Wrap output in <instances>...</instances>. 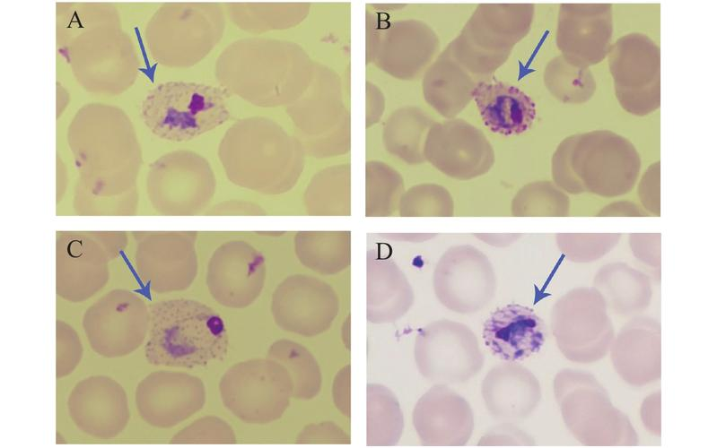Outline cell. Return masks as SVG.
I'll list each match as a JSON object with an SVG mask.
<instances>
[{"mask_svg": "<svg viewBox=\"0 0 717 448\" xmlns=\"http://www.w3.org/2000/svg\"><path fill=\"white\" fill-rule=\"evenodd\" d=\"M145 358L153 366L193 368L222 360L228 351L225 323L212 307L193 299L152 304Z\"/></svg>", "mask_w": 717, "mask_h": 448, "instance_id": "1", "label": "cell"}, {"mask_svg": "<svg viewBox=\"0 0 717 448\" xmlns=\"http://www.w3.org/2000/svg\"><path fill=\"white\" fill-rule=\"evenodd\" d=\"M640 158L626 139L609 131L566 138L552 160L556 184L571 193L616 196L632 189Z\"/></svg>", "mask_w": 717, "mask_h": 448, "instance_id": "2", "label": "cell"}, {"mask_svg": "<svg viewBox=\"0 0 717 448\" xmlns=\"http://www.w3.org/2000/svg\"><path fill=\"white\" fill-rule=\"evenodd\" d=\"M140 116L147 128L169 142L193 140L230 117L227 95L215 86L170 81L158 84L142 101Z\"/></svg>", "mask_w": 717, "mask_h": 448, "instance_id": "3", "label": "cell"}, {"mask_svg": "<svg viewBox=\"0 0 717 448\" xmlns=\"http://www.w3.org/2000/svg\"><path fill=\"white\" fill-rule=\"evenodd\" d=\"M533 4H480L444 49L469 73L492 74L529 32Z\"/></svg>", "mask_w": 717, "mask_h": 448, "instance_id": "4", "label": "cell"}, {"mask_svg": "<svg viewBox=\"0 0 717 448\" xmlns=\"http://www.w3.org/2000/svg\"><path fill=\"white\" fill-rule=\"evenodd\" d=\"M219 391L223 406L238 419L266 425L279 419L293 397L287 370L269 358L241 361L223 375Z\"/></svg>", "mask_w": 717, "mask_h": 448, "instance_id": "5", "label": "cell"}, {"mask_svg": "<svg viewBox=\"0 0 717 448\" xmlns=\"http://www.w3.org/2000/svg\"><path fill=\"white\" fill-rule=\"evenodd\" d=\"M608 66L621 107L643 116L660 106V51L642 33L619 38L608 51Z\"/></svg>", "mask_w": 717, "mask_h": 448, "instance_id": "6", "label": "cell"}, {"mask_svg": "<svg viewBox=\"0 0 717 448\" xmlns=\"http://www.w3.org/2000/svg\"><path fill=\"white\" fill-rule=\"evenodd\" d=\"M420 374L436 384L465 383L482 368L484 356L475 334L462 323L438 321L422 329L415 342Z\"/></svg>", "mask_w": 717, "mask_h": 448, "instance_id": "7", "label": "cell"}, {"mask_svg": "<svg viewBox=\"0 0 717 448\" xmlns=\"http://www.w3.org/2000/svg\"><path fill=\"white\" fill-rule=\"evenodd\" d=\"M83 328L97 354L123 357L144 342L150 328V311L135 293L112 290L87 309Z\"/></svg>", "mask_w": 717, "mask_h": 448, "instance_id": "8", "label": "cell"}, {"mask_svg": "<svg viewBox=\"0 0 717 448\" xmlns=\"http://www.w3.org/2000/svg\"><path fill=\"white\" fill-rule=\"evenodd\" d=\"M271 311L281 329L312 337L331 326L338 312V301L333 289L323 280L295 274L276 288Z\"/></svg>", "mask_w": 717, "mask_h": 448, "instance_id": "9", "label": "cell"}, {"mask_svg": "<svg viewBox=\"0 0 717 448\" xmlns=\"http://www.w3.org/2000/svg\"><path fill=\"white\" fill-rule=\"evenodd\" d=\"M136 264L159 293L186 289L197 271L195 239L185 232H137Z\"/></svg>", "mask_w": 717, "mask_h": 448, "instance_id": "10", "label": "cell"}, {"mask_svg": "<svg viewBox=\"0 0 717 448\" xmlns=\"http://www.w3.org/2000/svg\"><path fill=\"white\" fill-rule=\"evenodd\" d=\"M57 293L81 302L97 293L109 280V260L101 233L57 234Z\"/></svg>", "mask_w": 717, "mask_h": 448, "instance_id": "11", "label": "cell"}, {"mask_svg": "<svg viewBox=\"0 0 717 448\" xmlns=\"http://www.w3.org/2000/svg\"><path fill=\"white\" fill-rule=\"evenodd\" d=\"M205 402L202 380L185 372H153L136 390V406L141 418L159 428L177 426L198 412Z\"/></svg>", "mask_w": 717, "mask_h": 448, "instance_id": "12", "label": "cell"}, {"mask_svg": "<svg viewBox=\"0 0 717 448\" xmlns=\"http://www.w3.org/2000/svg\"><path fill=\"white\" fill-rule=\"evenodd\" d=\"M613 33L612 4H562L556 46L570 65L588 68L608 54Z\"/></svg>", "mask_w": 717, "mask_h": 448, "instance_id": "13", "label": "cell"}, {"mask_svg": "<svg viewBox=\"0 0 717 448\" xmlns=\"http://www.w3.org/2000/svg\"><path fill=\"white\" fill-rule=\"evenodd\" d=\"M266 278L262 254L244 242L221 246L212 255L206 283L213 297L221 305L243 308L261 293Z\"/></svg>", "mask_w": 717, "mask_h": 448, "instance_id": "14", "label": "cell"}, {"mask_svg": "<svg viewBox=\"0 0 717 448\" xmlns=\"http://www.w3.org/2000/svg\"><path fill=\"white\" fill-rule=\"evenodd\" d=\"M67 409L74 425L98 438H113L127 426L130 412L127 394L115 380L94 375L79 382L71 392Z\"/></svg>", "mask_w": 717, "mask_h": 448, "instance_id": "15", "label": "cell"}, {"mask_svg": "<svg viewBox=\"0 0 717 448\" xmlns=\"http://www.w3.org/2000/svg\"><path fill=\"white\" fill-rule=\"evenodd\" d=\"M371 60L391 76L413 80L420 76L440 48L438 36L418 20L395 22L385 33L372 39Z\"/></svg>", "mask_w": 717, "mask_h": 448, "instance_id": "16", "label": "cell"}, {"mask_svg": "<svg viewBox=\"0 0 717 448\" xmlns=\"http://www.w3.org/2000/svg\"><path fill=\"white\" fill-rule=\"evenodd\" d=\"M413 424L423 445L454 447L468 441L474 418L465 399L444 384H437L417 401Z\"/></svg>", "mask_w": 717, "mask_h": 448, "instance_id": "17", "label": "cell"}, {"mask_svg": "<svg viewBox=\"0 0 717 448\" xmlns=\"http://www.w3.org/2000/svg\"><path fill=\"white\" fill-rule=\"evenodd\" d=\"M482 337L494 355L516 362L541 349L546 340V324L531 308L509 304L489 315L484 323Z\"/></svg>", "mask_w": 717, "mask_h": 448, "instance_id": "18", "label": "cell"}, {"mask_svg": "<svg viewBox=\"0 0 717 448\" xmlns=\"http://www.w3.org/2000/svg\"><path fill=\"white\" fill-rule=\"evenodd\" d=\"M486 142L462 119L435 125L428 139V157L444 172L459 177L477 173L488 158Z\"/></svg>", "mask_w": 717, "mask_h": 448, "instance_id": "19", "label": "cell"}, {"mask_svg": "<svg viewBox=\"0 0 717 448\" xmlns=\"http://www.w3.org/2000/svg\"><path fill=\"white\" fill-rule=\"evenodd\" d=\"M472 98L484 125L493 133L506 136L520 134L535 120L534 101L514 85L480 81L473 90Z\"/></svg>", "mask_w": 717, "mask_h": 448, "instance_id": "20", "label": "cell"}, {"mask_svg": "<svg viewBox=\"0 0 717 448\" xmlns=\"http://www.w3.org/2000/svg\"><path fill=\"white\" fill-rule=\"evenodd\" d=\"M538 383L528 370L512 364L492 368L484 378L481 392L488 412L497 419H518L537 402Z\"/></svg>", "mask_w": 717, "mask_h": 448, "instance_id": "21", "label": "cell"}, {"mask_svg": "<svg viewBox=\"0 0 717 448\" xmlns=\"http://www.w3.org/2000/svg\"><path fill=\"white\" fill-rule=\"evenodd\" d=\"M477 82L445 50L426 69L423 79L425 101L445 117H454L473 99Z\"/></svg>", "mask_w": 717, "mask_h": 448, "instance_id": "22", "label": "cell"}, {"mask_svg": "<svg viewBox=\"0 0 717 448\" xmlns=\"http://www.w3.org/2000/svg\"><path fill=\"white\" fill-rule=\"evenodd\" d=\"M267 358L281 364L288 372L293 383V397L311 400L321 389V372L318 361L302 344L282 339L275 341Z\"/></svg>", "mask_w": 717, "mask_h": 448, "instance_id": "23", "label": "cell"}, {"mask_svg": "<svg viewBox=\"0 0 717 448\" xmlns=\"http://www.w3.org/2000/svg\"><path fill=\"white\" fill-rule=\"evenodd\" d=\"M551 94L564 103H583L593 95L596 84L589 68L568 64L562 56L552 59L544 72Z\"/></svg>", "mask_w": 717, "mask_h": 448, "instance_id": "24", "label": "cell"}, {"mask_svg": "<svg viewBox=\"0 0 717 448\" xmlns=\"http://www.w3.org/2000/svg\"><path fill=\"white\" fill-rule=\"evenodd\" d=\"M295 250L302 264L321 274H334L346 265L345 253L325 237L302 236Z\"/></svg>", "mask_w": 717, "mask_h": 448, "instance_id": "25", "label": "cell"}, {"mask_svg": "<svg viewBox=\"0 0 717 448\" xmlns=\"http://www.w3.org/2000/svg\"><path fill=\"white\" fill-rule=\"evenodd\" d=\"M170 444H234L236 435L226 421L215 416H206L180 430L171 439Z\"/></svg>", "mask_w": 717, "mask_h": 448, "instance_id": "26", "label": "cell"}, {"mask_svg": "<svg viewBox=\"0 0 717 448\" xmlns=\"http://www.w3.org/2000/svg\"><path fill=\"white\" fill-rule=\"evenodd\" d=\"M56 375H69L80 363L83 346L77 332L66 323L57 321Z\"/></svg>", "mask_w": 717, "mask_h": 448, "instance_id": "27", "label": "cell"}, {"mask_svg": "<svg viewBox=\"0 0 717 448\" xmlns=\"http://www.w3.org/2000/svg\"><path fill=\"white\" fill-rule=\"evenodd\" d=\"M297 444H347L349 436L334 422L325 421L306 426L297 435Z\"/></svg>", "mask_w": 717, "mask_h": 448, "instance_id": "28", "label": "cell"}, {"mask_svg": "<svg viewBox=\"0 0 717 448\" xmlns=\"http://www.w3.org/2000/svg\"><path fill=\"white\" fill-rule=\"evenodd\" d=\"M333 401L337 409L350 417V366L343 367L337 374L332 385Z\"/></svg>", "mask_w": 717, "mask_h": 448, "instance_id": "29", "label": "cell"}, {"mask_svg": "<svg viewBox=\"0 0 717 448\" xmlns=\"http://www.w3.org/2000/svg\"><path fill=\"white\" fill-rule=\"evenodd\" d=\"M474 270L475 268H470L468 265L464 267L459 264V267H451L450 269V273L447 274V272H443V274L450 276L449 280L444 281H450V289L457 288L459 289L458 292L464 288H476L478 275L477 271L474 274L471 273Z\"/></svg>", "mask_w": 717, "mask_h": 448, "instance_id": "30", "label": "cell"}]
</instances>
